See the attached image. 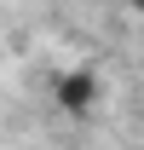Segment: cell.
<instances>
[{"mask_svg": "<svg viewBox=\"0 0 144 150\" xmlns=\"http://www.w3.org/2000/svg\"><path fill=\"white\" fill-rule=\"evenodd\" d=\"M92 87H98L92 69H69L64 81H58V104H64V110H87V104H92Z\"/></svg>", "mask_w": 144, "mask_h": 150, "instance_id": "1", "label": "cell"}]
</instances>
